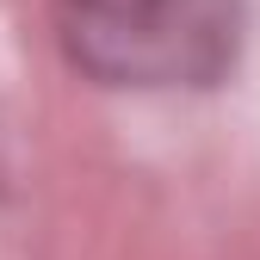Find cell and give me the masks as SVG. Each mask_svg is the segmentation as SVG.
Masks as SVG:
<instances>
[{"label":"cell","instance_id":"6da1fadb","mask_svg":"<svg viewBox=\"0 0 260 260\" xmlns=\"http://www.w3.org/2000/svg\"><path fill=\"white\" fill-rule=\"evenodd\" d=\"M242 0H56V44L106 87H211L242 50Z\"/></svg>","mask_w":260,"mask_h":260}]
</instances>
